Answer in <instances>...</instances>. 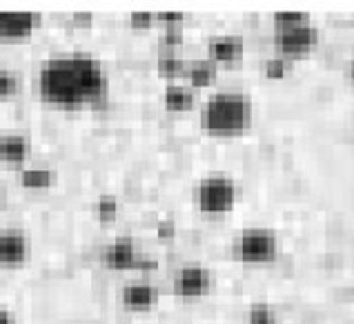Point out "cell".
<instances>
[{"instance_id": "cell-28", "label": "cell", "mask_w": 354, "mask_h": 324, "mask_svg": "<svg viewBox=\"0 0 354 324\" xmlns=\"http://www.w3.org/2000/svg\"><path fill=\"white\" fill-rule=\"evenodd\" d=\"M348 76H350V80H352V83H354V60H352V63H350V67H348Z\"/></svg>"}, {"instance_id": "cell-6", "label": "cell", "mask_w": 354, "mask_h": 324, "mask_svg": "<svg viewBox=\"0 0 354 324\" xmlns=\"http://www.w3.org/2000/svg\"><path fill=\"white\" fill-rule=\"evenodd\" d=\"M214 278L212 271L203 265H185L171 278V293L176 298H203L212 291Z\"/></svg>"}, {"instance_id": "cell-5", "label": "cell", "mask_w": 354, "mask_h": 324, "mask_svg": "<svg viewBox=\"0 0 354 324\" xmlns=\"http://www.w3.org/2000/svg\"><path fill=\"white\" fill-rule=\"evenodd\" d=\"M319 45V29L312 23H303L286 29H274V47L277 54L286 60H295L308 56Z\"/></svg>"}, {"instance_id": "cell-7", "label": "cell", "mask_w": 354, "mask_h": 324, "mask_svg": "<svg viewBox=\"0 0 354 324\" xmlns=\"http://www.w3.org/2000/svg\"><path fill=\"white\" fill-rule=\"evenodd\" d=\"M32 242L23 229H0V267H20L29 260Z\"/></svg>"}, {"instance_id": "cell-14", "label": "cell", "mask_w": 354, "mask_h": 324, "mask_svg": "<svg viewBox=\"0 0 354 324\" xmlns=\"http://www.w3.org/2000/svg\"><path fill=\"white\" fill-rule=\"evenodd\" d=\"M194 91L192 87L185 85H169L165 89V96H163V103L167 111H189L194 107Z\"/></svg>"}, {"instance_id": "cell-8", "label": "cell", "mask_w": 354, "mask_h": 324, "mask_svg": "<svg viewBox=\"0 0 354 324\" xmlns=\"http://www.w3.org/2000/svg\"><path fill=\"white\" fill-rule=\"evenodd\" d=\"M40 25V14L32 12H0V40L16 43L27 40Z\"/></svg>"}, {"instance_id": "cell-4", "label": "cell", "mask_w": 354, "mask_h": 324, "mask_svg": "<svg viewBox=\"0 0 354 324\" xmlns=\"http://www.w3.org/2000/svg\"><path fill=\"white\" fill-rule=\"evenodd\" d=\"M234 256L245 265H268L279 256V238L272 229H243L234 240Z\"/></svg>"}, {"instance_id": "cell-22", "label": "cell", "mask_w": 354, "mask_h": 324, "mask_svg": "<svg viewBox=\"0 0 354 324\" xmlns=\"http://www.w3.org/2000/svg\"><path fill=\"white\" fill-rule=\"evenodd\" d=\"M18 91V76L9 69L0 67V100L12 98Z\"/></svg>"}, {"instance_id": "cell-2", "label": "cell", "mask_w": 354, "mask_h": 324, "mask_svg": "<svg viewBox=\"0 0 354 324\" xmlns=\"http://www.w3.org/2000/svg\"><path fill=\"white\" fill-rule=\"evenodd\" d=\"M254 107L243 91H218L201 109V127L209 136H241L252 127Z\"/></svg>"}, {"instance_id": "cell-21", "label": "cell", "mask_w": 354, "mask_h": 324, "mask_svg": "<svg viewBox=\"0 0 354 324\" xmlns=\"http://www.w3.org/2000/svg\"><path fill=\"white\" fill-rule=\"evenodd\" d=\"M310 23L308 14L301 12H279L274 14V29H286V27H295V25H303Z\"/></svg>"}, {"instance_id": "cell-24", "label": "cell", "mask_w": 354, "mask_h": 324, "mask_svg": "<svg viewBox=\"0 0 354 324\" xmlns=\"http://www.w3.org/2000/svg\"><path fill=\"white\" fill-rule=\"evenodd\" d=\"M156 236L160 240H171L176 236V225H174V220H160L158 225H156Z\"/></svg>"}, {"instance_id": "cell-26", "label": "cell", "mask_w": 354, "mask_h": 324, "mask_svg": "<svg viewBox=\"0 0 354 324\" xmlns=\"http://www.w3.org/2000/svg\"><path fill=\"white\" fill-rule=\"evenodd\" d=\"M0 324H16V320H14V313H9L7 309L0 307Z\"/></svg>"}, {"instance_id": "cell-11", "label": "cell", "mask_w": 354, "mask_h": 324, "mask_svg": "<svg viewBox=\"0 0 354 324\" xmlns=\"http://www.w3.org/2000/svg\"><path fill=\"white\" fill-rule=\"evenodd\" d=\"M120 302L131 311H147L158 302V289L149 282H131L120 291Z\"/></svg>"}, {"instance_id": "cell-1", "label": "cell", "mask_w": 354, "mask_h": 324, "mask_svg": "<svg viewBox=\"0 0 354 324\" xmlns=\"http://www.w3.org/2000/svg\"><path fill=\"white\" fill-rule=\"evenodd\" d=\"M38 94L58 109L100 107L109 96V76L103 63L87 52H67L47 58L38 72Z\"/></svg>"}, {"instance_id": "cell-13", "label": "cell", "mask_w": 354, "mask_h": 324, "mask_svg": "<svg viewBox=\"0 0 354 324\" xmlns=\"http://www.w3.org/2000/svg\"><path fill=\"white\" fill-rule=\"evenodd\" d=\"M185 76L189 78L192 87H209L218 76V65H214L212 60H196V63L187 65Z\"/></svg>"}, {"instance_id": "cell-9", "label": "cell", "mask_w": 354, "mask_h": 324, "mask_svg": "<svg viewBox=\"0 0 354 324\" xmlns=\"http://www.w3.org/2000/svg\"><path fill=\"white\" fill-rule=\"evenodd\" d=\"M100 260L107 269H114V271H125V269H136L138 260H140V253L136 242L127 238V236H120L114 242L103 249L100 253Z\"/></svg>"}, {"instance_id": "cell-27", "label": "cell", "mask_w": 354, "mask_h": 324, "mask_svg": "<svg viewBox=\"0 0 354 324\" xmlns=\"http://www.w3.org/2000/svg\"><path fill=\"white\" fill-rule=\"evenodd\" d=\"M74 23H78V25H92V16H89V14H76Z\"/></svg>"}, {"instance_id": "cell-19", "label": "cell", "mask_w": 354, "mask_h": 324, "mask_svg": "<svg viewBox=\"0 0 354 324\" xmlns=\"http://www.w3.org/2000/svg\"><path fill=\"white\" fill-rule=\"evenodd\" d=\"M290 67H292L290 60L281 58V56H274V58H268L266 63H263V74H266L268 78L279 80V78H286L288 76Z\"/></svg>"}, {"instance_id": "cell-12", "label": "cell", "mask_w": 354, "mask_h": 324, "mask_svg": "<svg viewBox=\"0 0 354 324\" xmlns=\"http://www.w3.org/2000/svg\"><path fill=\"white\" fill-rule=\"evenodd\" d=\"M29 156V140L20 134L0 136V160L7 165H23Z\"/></svg>"}, {"instance_id": "cell-20", "label": "cell", "mask_w": 354, "mask_h": 324, "mask_svg": "<svg viewBox=\"0 0 354 324\" xmlns=\"http://www.w3.org/2000/svg\"><path fill=\"white\" fill-rule=\"evenodd\" d=\"M160 45L165 47L163 52H171V49H176L178 45H183V23L165 25V32L160 36Z\"/></svg>"}, {"instance_id": "cell-3", "label": "cell", "mask_w": 354, "mask_h": 324, "mask_svg": "<svg viewBox=\"0 0 354 324\" xmlns=\"http://www.w3.org/2000/svg\"><path fill=\"white\" fill-rule=\"evenodd\" d=\"M192 198H194V205L198 211L209 216H221L234 209L239 198V187L230 176L214 174L198 182L194 191H192Z\"/></svg>"}, {"instance_id": "cell-15", "label": "cell", "mask_w": 354, "mask_h": 324, "mask_svg": "<svg viewBox=\"0 0 354 324\" xmlns=\"http://www.w3.org/2000/svg\"><path fill=\"white\" fill-rule=\"evenodd\" d=\"M156 72L160 78H178L187 72V63L185 60H180L174 52H160L158 54V60H156Z\"/></svg>"}, {"instance_id": "cell-10", "label": "cell", "mask_w": 354, "mask_h": 324, "mask_svg": "<svg viewBox=\"0 0 354 324\" xmlns=\"http://www.w3.org/2000/svg\"><path fill=\"white\" fill-rule=\"evenodd\" d=\"M245 54V43L239 36H216L207 43V60L214 65L239 63Z\"/></svg>"}, {"instance_id": "cell-25", "label": "cell", "mask_w": 354, "mask_h": 324, "mask_svg": "<svg viewBox=\"0 0 354 324\" xmlns=\"http://www.w3.org/2000/svg\"><path fill=\"white\" fill-rule=\"evenodd\" d=\"M158 18L163 20V25H178L183 23V14H158Z\"/></svg>"}, {"instance_id": "cell-16", "label": "cell", "mask_w": 354, "mask_h": 324, "mask_svg": "<svg viewBox=\"0 0 354 324\" xmlns=\"http://www.w3.org/2000/svg\"><path fill=\"white\" fill-rule=\"evenodd\" d=\"M54 178H56V174L49 169L32 167V169L20 171V185L27 187V189H47V187L54 185Z\"/></svg>"}, {"instance_id": "cell-17", "label": "cell", "mask_w": 354, "mask_h": 324, "mask_svg": "<svg viewBox=\"0 0 354 324\" xmlns=\"http://www.w3.org/2000/svg\"><path fill=\"white\" fill-rule=\"evenodd\" d=\"M94 211L100 222H114L118 216V200L114 196H100L96 200Z\"/></svg>"}, {"instance_id": "cell-23", "label": "cell", "mask_w": 354, "mask_h": 324, "mask_svg": "<svg viewBox=\"0 0 354 324\" xmlns=\"http://www.w3.org/2000/svg\"><path fill=\"white\" fill-rule=\"evenodd\" d=\"M151 23H154V14L149 12H134L129 16V25L134 29H149Z\"/></svg>"}, {"instance_id": "cell-18", "label": "cell", "mask_w": 354, "mask_h": 324, "mask_svg": "<svg viewBox=\"0 0 354 324\" xmlns=\"http://www.w3.org/2000/svg\"><path fill=\"white\" fill-rule=\"evenodd\" d=\"M248 324H279L277 313L272 311L266 302H257L248 313Z\"/></svg>"}]
</instances>
